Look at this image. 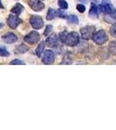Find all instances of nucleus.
Wrapping results in <instances>:
<instances>
[{
  "mask_svg": "<svg viewBox=\"0 0 116 130\" xmlns=\"http://www.w3.org/2000/svg\"><path fill=\"white\" fill-rule=\"evenodd\" d=\"M104 20L108 24H115L116 23V10H113V12L108 14H106V16L104 17Z\"/></svg>",
  "mask_w": 116,
  "mask_h": 130,
  "instance_id": "f8f14e48",
  "label": "nucleus"
},
{
  "mask_svg": "<svg viewBox=\"0 0 116 130\" xmlns=\"http://www.w3.org/2000/svg\"><path fill=\"white\" fill-rule=\"evenodd\" d=\"M43 56L42 57V62H43L44 64H52L54 63L55 62V55L54 52L52 50H45L43 51Z\"/></svg>",
  "mask_w": 116,
  "mask_h": 130,
  "instance_id": "1a4fd4ad",
  "label": "nucleus"
},
{
  "mask_svg": "<svg viewBox=\"0 0 116 130\" xmlns=\"http://www.w3.org/2000/svg\"><path fill=\"white\" fill-rule=\"evenodd\" d=\"M2 40L6 43H14L18 41V37L12 32H7L2 37Z\"/></svg>",
  "mask_w": 116,
  "mask_h": 130,
  "instance_id": "9b49d317",
  "label": "nucleus"
},
{
  "mask_svg": "<svg viewBox=\"0 0 116 130\" xmlns=\"http://www.w3.org/2000/svg\"><path fill=\"white\" fill-rule=\"evenodd\" d=\"M29 23H30V25L32 26V28L35 29V30H40V29L43 28L44 25L43 18H42L41 17L36 16V15H33L30 17V18H29Z\"/></svg>",
  "mask_w": 116,
  "mask_h": 130,
  "instance_id": "423d86ee",
  "label": "nucleus"
},
{
  "mask_svg": "<svg viewBox=\"0 0 116 130\" xmlns=\"http://www.w3.org/2000/svg\"><path fill=\"white\" fill-rule=\"evenodd\" d=\"M66 18H67V20H68V22L70 23V24H77L78 23H79V18L75 15H69V16H67Z\"/></svg>",
  "mask_w": 116,
  "mask_h": 130,
  "instance_id": "a211bd4d",
  "label": "nucleus"
},
{
  "mask_svg": "<svg viewBox=\"0 0 116 130\" xmlns=\"http://www.w3.org/2000/svg\"><path fill=\"white\" fill-rule=\"evenodd\" d=\"M92 39L96 44L102 45L107 41V35L104 30H100L94 33Z\"/></svg>",
  "mask_w": 116,
  "mask_h": 130,
  "instance_id": "f03ea898",
  "label": "nucleus"
},
{
  "mask_svg": "<svg viewBox=\"0 0 116 130\" xmlns=\"http://www.w3.org/2000/svg\"><path fill=\"white\" fill-rule=\"evenodd\" d=\"M80 1H81V2H83V3H86V4L88 3V0H80Z\"/></svg>",
  "mask_w": 116,
  "mask_h": 130,
  "instance_id": "cd10ccee",
  "label": "nucleus"
},
{
  "mask_svg": "<svg viewBox=\"0 0 116 130\" xmlns=\"http://www.w3.org/2000/svg\"><path fill=\"white\" fill-rule=\"evenodd\" d=\"M110 34L116 38V24H113L110 29Z\"/></svg>",
  "mask_w": 116,
  "mask_h": 130,
  "instance_id": "a878e982",
  "label": "nucleus"
},
{
  "mask_svg": "<svg viewBox=\"0 0 116 130\" xmlns=\"http://www.w3.org/2000/svg\"><path fill=\"white\" fill-rule=\"evenodd\" d=\"M93 2H94V3H98L99 2V0H92Z\"/></svg>",
  "mask_w": 116,
  "mask_h": 130,
  "instance_id": "c85d7f7f",
  "label": "nucleus"
},
{
  "mask_svg": "<svg viewBox=\"0 0 116 130\" xmlns=\"http://www.w3.org/2000/svg\"><path fill=\"white\" fill-rule=\"evenodd\" d=\"M64 10H56V15H57L58 18H67V14L65 11H63Z\"/></svg>",
  "mask_w": 116,
  "mask_h": 130,
  "instance_id": "4be33fe9",
  "label": "nucleus"
},
{
  "mask_svg": "<svg viewBox=\"0 0 116 130\" xmlns=\"http://www.w3.org/2000/svg\"><path fill=\"white\" fill-rule=\"evenodd\" d=\"M98 10L100 12H102L104 14H108L113 12L115 9L112 5L110 0H102V4L98 6Z\"/></svg>",
  "mask_w": 116,
  "mask_h": 130,
  "instance_id": "20e7f679",
  "label": "nucleus"
},
{
  "mask_svg": "<svg viewBox=\"0 0 116 130\" xmlns=\"http://www.w3.org/2000/svg\"><path fill=\"white\" fill-rule=\"evenodd\" d=\"M44 47H45V43L44 42H42V43H39V45L37 46V48L36 49V54L38 57H41L42 54L43 53L44 51Z\"/></svg>",
  "mask_w": 116,
  "mask_h": 130,
  "instance_id": "dca6fc26",
  "label": "nucleus"
},
{
  "mask_svg": "<svg viewBox=\"0 0 116 130\" xmlns=\"http://www.w3.org/2000/svg\"><path fill=\"white\" fill-rule=\"evenodd\" d=\"M29 7L35 11H41L44 9L45 5L41 0H27Z\"/></svg>",
  "mask_w": 116,
  "mask_h": 130,
  "instance_id": "0eeeda50",
  "label": "nucleus"
},
{
  "mask_svg": "<svg viewBox=\"0 0 116 130\" xmlns=\"http://www.w3.org/2000/svg\"><path fill=\"white\" fill-rule=\"evenodd\" d=\"M59 40H60V39H59V37L57 35L51 34L47 39H46L45 43L50 48L57 47L58 44H59Z\"/></svg>",
  "mask_w": 116,
  "mask_h": 130,
  "instance_id": "9d476101",
  "label": "nucleus"
},
{
  "mask_svg": "<svg viewBox=\"0 0 116 130\" xmlns=\"http://www.w3.org/2000/svg\"><path fill=\"white\" fill-rule=\"evenodd\" d=\"M10 53L8 52V50L5 49L3 46H0V56H4V57H6V56H9Z\"/></svg>",
  "mask_w": 116,
  "mask_h": 130,
  "instance_id": "412c9836",
  "label": "nucleus"
},
{
  "mask_svg": "<svg viewBox=\"0 0 116 130\" xmlns=\"http://www.w3.org/2000/svg\"><path fill=\"white\" fill-rule=\"evenodd\" d=\"M109 51L111 52L113 55L116 56V41H113L110 43V44H109Z\"/></svg>",
  "mask_w": 116,
  "mask_h": 130,
  "instance_id": "aec40b11",
  "label": "nucleus"
},
{
  "mask_svg": "<svg viewBox=\"0 0 116 130\" xmlns=\"http://www.w3.org/2000/svg\"><path fill=\"white\" fill-rule=\"evenodd\" d=\"M88 15H89L90 18H98L99 10H98V7H97L94 4H92L91 6H90V10H89V12H88Z\"/></svg>",
  "mask_w": 116,
  "mask_h": 130,
  "instance_id": "4468645a",
  "label": "nucleus"
},
{
  "mask_svg": "<svg viewBox=\"0 0 116 130\" xmlns=\"http://www.w3.org/2000/svg\"><path fill=\"white\" fill-rule=\"evenodd\" d=\"M29 47L25 44H18L15 48V52L16 54H24L26 52H28Z\"/></svg>",
  "mask_w": 116,
  "mask_h": 130,
  "instance_id": "2eb2a0df",
  "label": "nucleus"
},
{
  "mask_svg": "<svg viewBox=\"0 0 116 130\" xmlns=\"http://www.w3.org/2000/svg\"><path fill=\"white\" fill-rule=\"evenodd\" d=\"M21 23H22V20L18 16L13 15V14L10 15L7 19V24L9 25V27L10 29H12V30H15V29L18 28V26Z\"/></svg>",
  "mask_w": 116,
  "mask_h": 130,
  "instance_id": "6e6552de",
  "label": "nucleus"
},
{
  "mask_svg": "<svg viewBox=\"0 0 116 130\" xmlns=\"http://www.w3.org/2000/svg\"><path fill=\"white\" fill-rule=\"evenodd\" d=\"M57 5L59 6V8H60L61 10H67L69 7V5L68 3H67L65 0H58L57 2Z\"/></svg>",
  "mask_w": 116,
  "mask_h": 130,
  "instance_id": "6ab92c4d",
  "label": "nucleus"
},
{
  "mask_svg": "<svg viewBox=\"0 0 116 130\" xmlns=\"http://www.w3.org/2000/svg\"><path fill=\"white\" fill-rule=\"evenodd\" d=\"M0 9H4V5H2V2H1V0H0Z\"/></svg>",
  "mask_w": 116,
  "mask_h": 130,
  "instance_id": "bb28decb",
  "label": "nucleus"
},
{
  "mask_svg": "<svg viewBox=\"0 0 116 130\" xmlns=\"http://www.w3.org/2000/svg\"><path fill=\"white\" fill-rule=\"evenodd\" d=\"M76 9H77L78 11L80 12V13H83V12L86 10L85 6H84L83 5H81V4H79V5H76Z\"/></svg>",
  "mask_w": 116,
  "mask_h": 130,
  "instance_id": "393cba45",
  "label": "nucleus"
},
{
  "mask_svg": "<svg viewBox=\"0 0 116 130\" xmlns=\"http://www.w3.org/2000/svg\"><path fill=\"white\" fill-rule=\"evenodd\" d=\"M2 26H3V24H1V23H0V28H1V27H2Z\"/></svg>",
  "mask_w": 116,
  "mask_h": 130,
  "instance_id": "c756f323",
  "label": "nucleus"
},
{
  "mask_svg": "<svg viewBox=\"0 0 116 130\" xmlns=\"http://www.w3.org/2000/svg\"><path fill=\"white\" fill-rule=\"evenodd\" d=\"M24 9V6L21 5V4L18 3L13 6V8H12L11 10H10V12H11V14H14V15H16V16H19L23 12Z\"/></svg>",
  "mask_w": 116,
  "mask_h": 130,
  "instance_id": "ddd939ff",
  "label": "nucleus"
},
{
  "mask_svg": "<svg viewBox=\"0 0 116 130\" xmlns=\"http://www.w3.org/2000/svg\"><path fill=\"white\" fill-rule=\"evenodd\" d=\"M10 65H24V62L19 59H14L10 62Z\"/></svg>",
  "mask_w": 116,
  "mask_h": 130,
  "instance_id": "5701e85b",
  "label": "nucleus"
},
{
  "mask_svg": "<svg viewBox=\"0 0 116 130\" xmlns=\"http://www.w3.org/2000/svg\"><path fill=\"white\" fill-rule=\"evenodd\" d=\"M94 32H95V27L93 25H88V26L83 27L81 29V36L84 40L91 39Z\"/></svg>",
  "mask_w": 116,
  "mask_h": 130,
  "instance_id": "7ed1b4c3",
  "label": "nucleus"
},
{
  "mask_svg": "<svg viewBox=\"0 0 116 130\" xmlns=\"http://www.w3.org/2000/svg\"><path fill=\"white\" fill-rule=\"evenodd\" d=\"M52 29H53V26H52V25H47V26H46V29H45V31H44V33H43V35L45 36V37H47V36L48 35V33L51 32Z\"/></svg>",
  "mask_w": 116,
  "mask_h": 130,
  "instance_id": "b1692460",
  "label": "nucleus"
},
{
  "mask_svg": "<svg viewBox=\"0 0 116 130\" xmlns=\"http://www.w3.org/2000/svg\"><path fill=\"white\" fill-rule=\"evenodd\" d=\"M80 42V37L77 32H70L67 33L66 37H65L63 43L67 44L69 47H74L76 46Z\"/></svg>",
  "mask_w": 116,
  "mask_h": 130,
  "instance_id": "f257e3e1",
  "label": "nucleus"
},
{
  "mask_svg": "<svg viewBox=\"0 0 116 130\" xmlns=\"http://www.w3.org/2000/svg\"><path fill=\"white\" fill-rule=\"evenodd\" d=\"M57 15H56V10L52 9V8H49L48 10V13H47V20H53L55 18H56Z\"/></svg>",
  "mask_w": 116,
  "mask_h": 130,
  "instance_id": "f3484780",
  "label": "nucleus"
},
{
  "mask_svg": "<svg viewBox=\"0 0 116 130\" xmlns=\"http://www.w3.org/2000/svg\"><path fill=\"white\" fill-rule=\"evenodd\" d=\"M24 40L25 43H29V44H36L40 40V35L37 31L33 30L31 32H29L28 35L25 36Z\"/></svg>",
  "mask_w": 116,
  "mask_h": 130,
  "instance_id": "39448f33",
  "label": "nucleus"
}]
</instances>
